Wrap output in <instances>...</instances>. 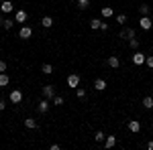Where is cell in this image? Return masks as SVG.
<instances>
[{
	"label": "cell",
	"mask_w": 153,
	"mask_h": 150,
	"mask_svg": "<svg viewBox=\"0 0 153 150\" xmlns=\"http://www.w3.org/2000/svg\"><path fill=\"white\" fill-rule=\"evenodd\" d=\"M8 100H10V104H21V102H23V91H21V89H12L10 95H8Z\"/></svg>",
	"instance_id": "6da1fadb"
},
{
	"label": "cell",
	"mask_w": 153,
	"mask_h": 150,
	"mask_svg": "<svg viewBox=\"0 0 153 150\" xmlns=\"http://www.w3.org/2000/svg\"><path fill=\"white\" fill-rule=\"evenodd\" d=\"M145 59H147V55H143V53H139V51H135L133 57H131V61L139 67V65H145Z\"/></svg>",
	"instance_id": "7a4b0ae2"
},
{
	"label": "cell",
	"mask_w": 153,
	"mask_h": 150,
	"mask_svg": "<svg viewBox=\"0 0 153 150\" xmlns=\"http://www.w3.org/2000/svg\"><path fill=\"white\" fill-rule=\"evenodd\" d=\"M68 87H80V75L78 73H70L68 75Z\"/></svg>",
	"instance_id": "3957f363"
},
{
	"label": "cell",
	"mask_w": 153,
	"mask_h": 150,
	"mask_svg": "<svg viewBox=\"0 0 153 150\" xmlns=\"http://www.w3.org/2000/svg\"><path fill=\"white\" fill-rule=\"evenodd\" d=\"M55 95H57V93H55V85H51V83H49V85H45V87H43V97L53 100Z\"/></svg>",
	"instance_id": "277c9868"
},
{
	"label": "cell",
	"mask_w": 153,
	"mask_h": 150,
	"mask_svg": "<svg viewBox=\"0 0 153 150\" xmlns=\"http://www.w3.org/2000/svg\"><path fill=\"white\" fill-rule=\"evenodd\" d=\"M139 26H141L143 31H149V29L153 26V20L149 18V16H141V18H139Z\"/></svg>",
	"instance_id": "5b68a950"
},
{
	"label": "cell",
	"mask_w": 153,
	"mask_h": 150,
	"mask_svg": "<svg viewBox=\"0 0 153 150\" xmlns=\"http://www.w3.org/2000/svg\"><path fill=\"white\" fill-rule=\"evenodd\" d=\"M106 65L112 67V69H118V67H120V59H118L117 55H110V57L106 59Z\"/></svg>",
	"instance_id": "8992f818"
},
{
	"label": "cell",
	"mask_w": 153,
	"mask_h": 150,
	"mask_svg": "<svg viewBox=\"0 0 153 150\" xmlns=\"http://www.w3.org/2000/svg\"><path fill=\"white\" fill-rule=\"evenodd\" d=\"M19 37H21V39H31V37H33V29H31V26H27V24H25V26H21Z\"/></svg>",
	"instance_id": "52a82bcc"
},
{
	"label": "cell",
	"mask_w": 153,
	"mask_h": 150,
	"mask_svg": "<svg viewBox=\"0 0 153 150\" xmlns=\"http://www.w3.org/2000/svg\"><path fill=\"white\" fill-rule=\"evenodd\" d=\"M14 10V4H12L10 0H4L2 4H0V12H4V14H8V12Z\"/></svg>",
	"instance_id": "ba28073f"
},
{
	"label": "cell",
	"mask_w": 153,
	"mask_h": 150,
	"mask_svg": "<svg viewBox=\"0 0 153 150\" xmlns=\"http://www.w3.org/2000/svg\"><path fill=\"white\" fill-rule=\"evenodd\" d=\"M37 110H39V114H47V110H49V100H47V97H43V100L39 102Z\"/></svg>",
	"instance_id": "9c48e42d"
},
{
	"label": "cell",
	"mask_w": 153,
	"mask_h": 150,
	"mask_svg": "<svg viewBox=\"0 0 153 150\" xmlns=\"http://www.w3.org/2000/svg\"><path fill=\"white\" fill-rule=\"evenodd\" d=\"M129 130L133 132V134H139V132H141V122H139V120H131L129 122Z\"/></svg>",
	"instance_id": "30bf717a"
},
{
	"label": "cell",
	"mask_w": 153,
	"mask_h": 150,
	"mask_svg": "<svg viewBox=\"0 0 153 150\" xmlns=\"http://www.w3.org/2000/svg\"><path fill=\"white\" fill-rule=\"evenodd\" d=\"M27 18H29L27 10H16L14 12V20H16V23H27Z\"/></svg>",
	"instance_id": "8fae6325"
},
{
	"label": "cell",
	"mask_w": 153,
	"mask_h": 150,
	"mask_svg": "<svg viewBox=\"0 0 153 150\" xmlns=\"http://www.w3.org/2000/svg\"><path fill=\"white\" fill-rule=\"evenodd\" d=\"M100 14H102V18H112L114 16V10H112V6H102Z\"/></svg>",
	"instance_id": "7c38bea8"
},
{
	"label": "cell",
	"mask_w": 153,
	"mask_h": 150,
	"mask_svg": "<svg viewBox=\"0 0 153 150\" xmlns=\"http://www.w3.org/2000/svg\"><path fill=\"white\" fill-rule=\"evenodd\" d=\"M120 39H133V37H135V29H129V26H127V29H123V31H120Z\"/></svg>",
	"instance_id": "4fadbf2b"
},
{
	"label": "cell",
	"mask_w": 153,
	"mask_h": 150,
	"mask_svg": "<svg viewBox=\"0 0 153 150\" xmlns=\"http://www.w3.org/2000/svg\"><path fill=\"white\" fill-rule=\"evenodd\" d=\"M25 128H29V130H35V128H39V122H37L35 118H27V120H25Z\"/></svg>",
	"instance_id": "5bb4252c"
},
{
	"label": "cell",
	"mask_w": 153,
	"mask_h": 150,
	"mask_svg": "<svg viewBox=\"0 0 153 150\" xmlns=\"http://www.w3.org/2000/svg\"><path fill=\"white\" fill-rule=\"evenodd\" d=\"M117 146V136H106L104 138V148H114Z\"/></svg>",
	"instance_id": "9a60e30c"
},
{
	"label": "cell",
	"mask_w": 153,
	"mask_h": 150,
	"mask_svg": "<svg viewBox=\"0 0 153 150\" xmlns=\"http://www.w3.org/2000/svg\"><path fill=\"white\" fill-rule=\"evenodd\" d=\"M94 89H96V91H104V89H106V81L102 79V77H98V79L94 81Z\"/></svg>",
	"instance_id": "2e32d148"
},
{
	"label": "cell",
	"mask_w": 153,
	"mask_h": 150,
	"mask_svg": "<svg viewBox=\"0 0 153 150\" xmlns=\"http://www.w3.org/2000/svg\"><path fill=\"white\" fill-rule=\"evenodd\" d=\"M141 104H143V108H145V110H153V97H151V95H145Z\"/></svg>",
	"instance_id": "e0dca14e"
},
{
	"label": "cell",
	"mask_w": 153,
	"mask_h": 150,
	"mask_svg": "<svg viewBox=\"0 0 153 150\" xmlns=\"http://www.w3.org/2000/svg\"><path fill=\"white\" fill-rule=\"evenodd\" d=\"M41 26H43V29H51V26H53V18H51V16H43V18H41Z\"/></svg>",
	"instance_id": "ac0fdd59"
},
{
	"label": "cell",
	"mask_w": 153,
	"mask_h": 150,
	"mask_svg": "<svg viewBox=\"0 0 153 150\" xmlns=\"http://www.w3.org/2000/svg\"><path fill=\"white\" fill-rule=\"evenodd\" d=\"M14 23H16V20H12V18H4V20H2V29H4V31H10L12 26H14Z\"/></svg>",
	"instance_id": "d6986e66"
},
{
	"label": "cell",
	"mask_w": 153,
	"mask_h": 150,
	"mask_svg": "<svg viewBox=\"0 0 153 150\" xmlns=\"http://www.w3.org/2000/svg\"><path fill=\"white\" fill-rule=\"evenodd\" d=\"M8 83H10V77L6 75V71H4V73H0V87H6Z\"/></svg>",
	"instance_id": "ffe728a7"
},
{
	"label": "cell",
	"mask_w": 153,
	"mask_h": 150,
	"mask_svg": "<svg viewBox=\"0 0 153 150\" xmlns=\"http://www.w3.org/2000/svg\"><path fill=\"white\" fill-rule=\"evenodd\" d=\"M139 12H141V16H149V12H151L149 4H141V6H139Z\"/></svg>",
	"instance_id": "44dd1931"
},
{
	"label": "cell",
	"mask_w": 153,
	"mask_h": 150,
	"mask_svg": "<svg viewBox=\"0 0 153 150\" xmlns=\"http://www.w3.org/2000/svg\"><path fill=\"white\" fill-rule=\"evenodd\" d=\"M114 20H117L118 24H125V23H127V14H125V12H120V14L114 16Z\"/></svg>",
	"instance_id": "7402d4cb"
},
{
	"label": "cell",
	"mask_w": 153,
	"mask_h": 150,
	"mask_svg": "<svg viewBox=\"0 0 153 150\" xmlns=\"http://www.w3.org/2000/svg\"><path fill=\"white\" fill-rule=\"evenodd\" d=\"M104 138H106V134L102 132V130H98V132L94 134V140H96V142H104Z\"/></svg>",
	"instance_id": "603a6c76"
},
{
	"label": "cell",
	"mask_w": 153,
	"mask_h": 150,
	"mask_svg": "<svg viewBox=\"0 0 153 150\" xmlns=\"http://www.w3.org/2000/svg\"><path fill=\"white\" fill-rule=\"evenodd\" d=\"M88 6H90V0H78V8L80 10H86Z\"/></svg>",
	"instance_id": "cb8c5ba5"
},
{
	"label": "cell",
	"mask_w": 153,
	"mask_h": 150,
	"mask_svg": "<svg viewBox=\"0 0 153 150\" xmlns=\"http://www.w3.org/2000/svg\"><path fill=\"white\" fill-rule=\"evenodd\" d=\"M129 47L137 51V49H139V39H135V37H133V39H129Z\"/></svg>",
	"instance_id": "d4e9b609"
},
{
	"label": "cell",
	"mask_w": 153,
	"mask_h": 150,
	"mask_svg": "<svg viewBox=\"0 0 153 150\" xmlns=\"http://www.w3.org/2000/svg\"><path fill=\"white\" fill-rule=\"evenodd\" d=\"M41 71H43V73H45V75H51V73H53V67H51V65H49V63H45V65H43V67H41Z\"/></svg>",
	"instance_id": "484cf974"
},
{
	"label": "cell",
	"mask_w": 153,
	"mask_h": 150,
	"mask_svg": "<svg viewBox=\"0 0 153 150\" xmlns=\"http://www.w3.org/2000/svg\"><path fill=\"white\" fill-rule=\"evenodd\" d=\"M100 24H102L100 18H92V20H90V26H92V29H100Z\"/></svg>",
	"instance_id": "4316f807"
},
{
	"label": "cell",
	"mask_w": 153,
	"mask_h": 150,
	"mask_svg": "<svg viewBox=\"0 0 153 150\" xmlns=\"http://www.w3.org/2000/svg\"><path fill=\"white\" fill-rule=\"evenodd\" d=\"M63 102H65L63 95H55V97H53V104H55V105H63Z\"/></svg>",
	"instance_id": "83f0119b"
},
{
	"label": "cell",
	"mask_w": 153,
	"mask_h": 150,
	"mask_svg": "<svg viewBox=\"0 0 153 150\" xmlns=\"http://www.w3.org/2000/svg\"><path fill=\"white\" fill-rule=\"evenodd\" d=\"M76 95H78V97L82 100L84 95H86V89H84V87H76Z\"/></svg>",
	"instance_id": "f1b7e54d"
},
{
	"label": "cell",
	"mask_w": 153,
	"mask_h": 150,
	"mask_svg": "<svg viewBox=\"0 0 153 150\" xmlns=\"http://www.w3.org/2000/svg\"><path fill=\"white\" fill-rule=\"evenodd\" d=\"M145 65L153 69V55H147V59H145Z\"/></svg>",
	"instance_id": "f546056e"
},
{
	"label": "cell",
	"mask_w": 153,
	"mask_h": 150,
	"mask_svg": "<svg viewBox=\"0 0 153 150\" xmlns=\"http://www.w3.org/2000/svg\"><path fill=\"white\" fill-rule=\"evenodd\" d=\"M4 71H6V61L0 59V73H4Z\"/></svg>",
	"instance_id": "4dcf8cb0"
},
{
	"label": "cell",
	"mask_w": 153,
	"mask_h": 150,
	"mask_svg": "<svg viewBox=\"0 0 153 150\" xmlns=\"http://www.w3.org/2000/svg\"><path fill=\"white\" fill-rule=\"evenodd\" d=\"M100 31H108V23H104V20H102V24H100Z\"/></svg>",
	"instance_id": "1f68e13d"
},
{
	"label": "cell",
	"mask_w": 153,
	"mask_h": 150,
	"mask_svg": "<svg viewBox=\"0 0 153 150\" xmlns=\"http://www.w3.org/2000/svg\"><path fill=\"white\" fill-rule=\"evenodd\" d=\"M4 108H6V102H4V100H0V112H2Z\"/></svg>",
	"instance_id": "d6a6232c"
},
{
	"label": "cell",
	"mask_w": 153,
	"mask_h": 150,
	"mask_svg": "<svg viewBox=\"0 0 153 150\" xmlns=\"http://www.w3.org/2000/svg\"><path fill=\"white\" fill-rule=\"evenodd\" d=\"M147 148H149V150H153V140H149V142H147Z\"/></svg>",
	"instance_id": "836d02e7"
},
{
	"label": "cell",
	"mask_w": 153,
	"mask_h": 150,
	"mask_svg": "<svg viewBox=\"0 0 153 150\" xmlns=\"http://www.w3.org/2000/svg\"><path fill=\"white\" fill-rule=\"evenodd\" d=\"M2 20H4V18H2V16H0V26H2Z\"/></svg>",
	"instance_id": "e575fe53"
},
{
	"label": "cell",
	"mask_w": 153,
	"mask_h": 150,
	"mask_svg": "<svg viewBox=\"0 0 153 150\" xmlns=\"http://www.w3.org/2000/svg\"><path fill=\"white\" fill-rule=\"evenodd\" d=\"M0 49H2V47H0Z\"/></svg>",
	"instance_id": "d590c367"
}]
</instances>
